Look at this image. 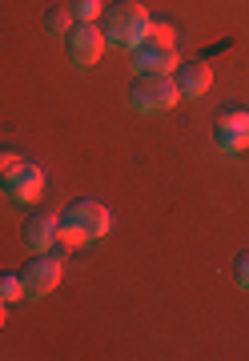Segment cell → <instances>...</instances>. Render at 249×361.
I'll return each instance as SVG.
<instances>
[{
	"mask_svg": "<svg viewBox=\"0 0 249 361\" xmlns=\"http://www.w3.org/2000/svg\"><path fill=\"white\" fill-rule=\"evenodd\" d=\"M149 13H145L137 0H121L105 13V40L117 44V49H137L145 37H149Z\"/></svg>",
	"mask_w": 249,
	"mask_h": 361,
	"instance_id": "cell-1",
	"label": "cell"
},
{
	"mask_svg": "<svg viewBox=\"0 0 249 361\" xmlns=\"http://www.w3.org/2000/svg\"><path fill=\"white\" fill-rule=\"evenodd\" d=\"M181 101V92L173 85V77H141L129 92V104L137 113H165Z\"/></svg>",
	"mask_w": 249,
	"mask_h": 361,
	"instance_id": "cell-2",
	"label": "cell"
},
{
	"mask_svg": "<svg viewBox=\"0 0 249 361\" xmlns=\"http://www.w3.org/2000/svg\"><path fill=\"white\" fill-rule=\"evenodd\" d=\"M65 49H68V61L77 68H92L97 61H101V52L109 49V40H105V28H97V25H73V32L65 37Z\"/></svg>",
	"mask_w": 249,
	"mask_h": 361,
	"instance_id": "cell-3",
	"label": "cell"
},
{
	"mask_svg": "<svg viewBox=\"0 0 249 361\" xmlns=\"http://www.w3.org/2000/svg\"><path fill=\"white\" fill-rule=\"evenodd\" d=\"M61 273H65L61 257H53V253H37V257L28 261V269L20 273V281H25V297H32V301L49 297L56 285H61Z\"/></svg>",
	"mask_w": 249,
	"mask_h": 361,
	"instance_id": "cell-4",
	"label": "cell"
},
{
	"mask_svg": "<svg viewBox=\"0 0 249 361\" xmlns=\"http://www.w3.org/2000/svg\"><path fill=\"white\" fill-rule=\"evenodd\" d=\"M61 217H65L68 225H77V229L85 233V241H101V237L113 229V213H109L101 201H89V197H85V201H73Z\"/></svg>",
	"mask_w": 249,
	"mask_h": 361,
	"instance_id": "cell-5",
	"label": "cell"
},
{
	"mask_svg": "<svg viewBox=\"0 0 249 361\" xmlns=\"http://www.w3.org/2000/svg\"><path fill=\"white\" fill-rule=\"evenodd\" d=\"M177 65H181V61H177V49H173V44L141 40V44L133 49V68H137L141 77H169Z\"/></svg>",
	"mask_w": 249,
	"mask_h": 361,
	"instance_id": "cell-6",
	"label": "cell"
},
{
	"mask_svg": "<svg viewBox=\"0 0 249 361\" xmlns=\"http://www.w3.org/2000/svg\"><path fill=\"white\" fill-rule=\"evenodd\" d=\"M213 141L221 153H245L249 149V113L241 109H229V113L217 116V129H213Z\"/></svg>",
	"mask_w": 249,
	"mask_h": 361,
	"instance_id": "cell-7",
	"label": "cell"
},
{
	"mask_svg": "<svg viewBox=\"0 0 249 361\" xmlns=\"http://www.w3.org/2000/svg\"><path fill=\"white\" fill-rule=\"evenodd\" d=\"M4 193L13 197L16 205H28V201H37V197L44 193V169L32 165V161H25V165L13 173V177L4 180Z\"/></svg>",
	"mask_w": 249,
	"mask_h": 361,
	"instance_id": "cell-8",
	"label": "cell"
},
{
	"mask_svg": "<svg viewBox=\"0 0 249 361\" xmlns=\"http://www.w3.org/2000/svg\"><path fill=\"white\" fill-rule=\"evenodd\" d=\"M56 225H61V213H53V209H40V213H32L25 225V245L32 249V253H49L56 241Z\"/></svg>",
	"mask_w": 249,
	"mask_h": 361,
	"instance_id": "cell-9",
	"label": "cell"
},
{
	"mask_svg": "<svg viewBox=\"0 0 249 361\" xmlns=\"http://www.w3.org/2000/svg\"><path fill=\"white\" fill-rule=\"evenodd\" d=\"M173 85H177V92L181 97H205L209 92V85H213V73H209V65L205 61H185V65H177L173 68Z\"/></svg>",
	"mask_w": 249,
	"mask_h": 361,
	"instance_id": "cell-10",
	"label": "cell"
},
{
	"mask_svg": "<svg viewBox=\"0 0 249 361\" xmlns=\"http://www.w3.org/2000/svg\"><path fill=\"white\" fill-rule=\"evenodd\" d=\"M68 13H73V20H80V25H97L101 0H68Z\"/></svg>",
	"mask_w": 249,
	"mask_h": 361,
	"instance_id": "cell-11",
	"label": "cell"
},
{
	"mask_svg": "<svg viewBox=\"0 0 249 361\" xmlns=\"http://www.w3.org/2000/svg\"><path fill=\"white\" fill-rule=\"evenodd\" d=\"M25 297V281H20V273H0V301L8 305V301H20Z\"/></svg>",
	"mask_w": 249,
	"mask_h": 361,
	"instance_id": "cell-12",
	"label": "cell"
},
{
	"mask_svg": "<svg viewBox=\"0 0 249 361\" xmlns=\"http://www.w3.org/2000/svg\"><path fill=\"white\" fill-rule=\"evenodd\" d=\"M44 28H49L53 37H68V32H73V13H68V8H53V13L44 16Z\"/></svg>",
	"mask_w": 249,
	"mask_h": 361,
	"instance_id": "cell-13",
	"label": "cell"
},
{
	"mask_svg": "<svg viewBox=\"0 0 249 361\" xmlns=\"http://www.w3.org/2000/svg\"><path fill=\"white\" fill-rule=\"evenodd\" d=\"M20 165H25V157H20V153H13V149H0V185L13 177Z\"/></svg>",
	"mask_w": 249,
	"mask_h": 361,
	"instance_id": "cell-14",
	"label": "cell"
},
{
	"mask_svg": "<svg viewBox=\"0 0 249 361\" xmlns=\"http://www.w3.org/2000/svg\"><path fill=\"white\" fill-rule=\"evenodd\" d=\"M237 285H241V289H249V253H241V257H237Z\"/></svg>",
	"mask_w": 249,
	"mask_h": 361,
	"instance_id": "cell-15",
	"label": "cell"
},
{
	"mask_svg": "<svg viewBox=\"0 0 249 361\" xmlns=\"http://www.w3.org/2000/svg\"><path fill=\"white\" fill-rule=\"evenodd\" d=\"M4 322H8V313H4V301H0V329H4Z\"/></svg>",
	"mask_w": 249,
	"mask_h": 361,
	"instance_id": "cell-16",
	"label": "cell"
}]
</instances>
